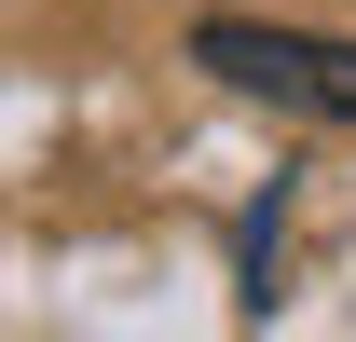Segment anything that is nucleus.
I'll use <instances>...</instances> for the list:
<instances>
[{
	"mask_svg": "<svg viewBox=\"0 0 356 342\" xmlns=\"http://www.w3.org/2000/svg\"><path fill=\"white\" fill-rule=\"evenodd\" d=\"M192 69H220L233 96H261V110H302V124H356V42H329V28L206 14V28H192Z\"/></svg>",
	"mask_w": 356,
	"mask_h": 342,
	"instance_id": "f257e3e1",
	"label": "nucleus"
}]
</instances>
